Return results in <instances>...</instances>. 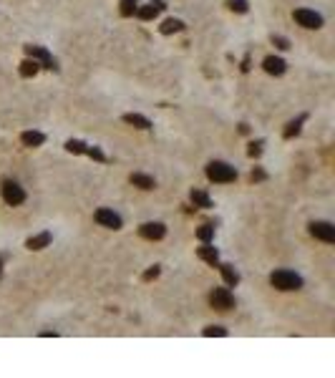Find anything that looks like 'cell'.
I'll use <instances>...</instances> for the list:
<instances>
[{
  "mask_svg": "<svg viewBox=\"0 0 335 378\" xmlns=\"http://www.w3.org/2000/svg\"><path fill=\"white\" fill-rule=\"evenodd\" d=\"M270 283L278 290H300L302 287V278L293 270H275L270 275Z\"/></svg>",
  "mask_w": 335,
  "mask_h": 378,
  "instance_id": "6da1fadb",
  "label": "cell"
},
{
  "mask_svg": "<svg viewBox=\"0 0 335 378\" xmlns=\"http://www.w3.org/2000/svg\"><path fill=\"white\" fill-rule=\"evenodd\" d=\"M207 177L217 184H229L237 179V169L229 167L227 162H212V164H207Z\"/></svg>",
  "mask_w": 335,
  "mask_h": 378,
  "instance_id": "7a4b0ae2",
  "label": "cell"
},
{
  "mask_svg": "<svg viewBox=\"0 0 335 378\" xmlns=\"http://www.w3.org/2000/svg\"><path fill=\"white\" fill-rule=\"evenodd\" d=\"M209 305L220 313H227V310L235 308V295H232L227 287H214L209 293Z\"/></svg>",
  "mask_w": 335,
  "mask_h": 378,
  "instance_id": "3957f363",
  "label": "cell"
},
{
  "mask_svg": "<svg viewBox=\"0 0 335 378\" xmlns=\"http://www.w3.org/2000/svg\"><path fill=\"white\" fill-rule=\"evenodd\" d=\"M293 16H295L298 25H302V28H310V31H317V28H323V16H320V13H315V10L298 8Z\"/></svg>",
  "mask_w": 335,
  "mask_h": 378,
  "instance_id": "277c9868",
  "label": "cell"
},
{
  "mask_svg": "<svg viewBox=\"0 0 335 378\" xmlns=\"http://www.w3.org/2000/svg\"><path fill=\"white\" fill-rule=\"evenodd\" d=\"M0 192H3V199L8 202L10 207H18V205H23V202H25V192H23V187H18L16 182H3Z\"/></svg>",
  "mask_w": 335,
  "mask_h": 378,
  "instance_id": "5b68a950",
  "label": "cell"
},
{
  "mask_svg": "<svg viewBox=\"0 0 335 378\" xmlns=\"http://www.w3.org/2000/svg\"><path fill=\"white\" fill-rule=\"evenodd\" d=\"M96 222L101 225V227H109V229H121V217L116 214L113 209H106V207H101V209H96Z\"/></svg>",
  "mask_w": 335,
  "mask_h": 378,
  "instance_id": "8992f818",
  "label": "cell"
},
{
  "mask_svg": "<svg viewBox=\"0 0 335 378\" xmlns=\"http://www.w3.org/2000/svg\"><path fill=\"white\" fill-rule=\"evenodd\" d=\"M25 53L33 58V61L40 63V68H56V61H53V56L46 51V48H40V46H25Z\"/></svg>",
  "mask_w": 335,
  "mask_h": 378,
  "instance_id": "52a82bcc",
  "label": "cell"
},
{
  "mask_svg": "<svg viewBox=\"0 0 335 378\" xmlns=\"http://www.w3.org/2000/svg\"><path fill=\"white\" fill-rule=\"evenodd\" d=\"M310 235L315 240H323V242H335V227L330 222H313L310 225Z\"/></svg>",
  "mask_w": 335,
  "mask_h": 378,
  "instance_id": "ba28073f",
  "label": "cell"
},
{
  "mask_svg": "<svg viewBox=\"0 0 335 378\" xmlns=\"http://www.w3.org/2000/svg\"><path fill=\"white\" fill-rule=\"evenodd\" d=\"M139 235L144 240H162L167 235V227L162 222H147V225H141L139 227Z\"/></svg>",
  "mask_w": 335,
  "mask_h": 378,
  "instance_id": "9c48e42d",
  "label": "cell"
},
{
  "mask_svg": "<svg viewBox=\"0 0 335 378\" xmlns=\"http://www.w3.org/2000/svg\"><path fill=\"white\" fill-rule=\"evenodd\" d=\"M164 8H167V3H164V0H151L149 5L136 8V13H134V16H139L141 20H151V18H156V16H159V13H162Z\"/></svg>",
  "mask_w": 335,
  "mask_h": 378,
  "instance_id": "30bf717a",
  "label": "cell"
},
{
  "mask_svg": "<svg viewBox=\"0 0 335 378\" xmlns=\"http://www.w3.org/2000/svg\"><path fill=\"white\" fill-rule=\"evenodd\" d=\"M197 257L205 260L207 265H220V252H217V247H212L209 242H202V247H197Z\"/></svg>",
  "mask_w": 335,
  "mask_h": 378,
  "instance_id": "8fae6325",
  "label": "cell"
},
{
  "mask_svg": "<svg viewBox=\"0 0 335 378\" xmlns=\"http://www.w3.org/2000/svg\"><path fill=\"white\" fill-rule=\"evenodd\" d=\"M262 68H265L270 76H282L285 68H287V63L282 61V58H278V56H267L265 61H262Z\"/></svg>",
  "mask_w": 335,
  "mask_h": 378,
  "instance_id": "7c38bea8",
  "label": "cell"
},
{
  "mask_svg": "<svg viewBox=\"0 0 335 378\" xmlns=\"http://www.w3.org/2000/svg\"><path fill=\"white\" fill-rule=\"evenodd\" d=\"M124 124L129 126H134V129H151V121L147 119V116H141V113H124Z\"/></svg>",
  "mask_w": 335,
  "mask_h": 378,
  "instance_id": "4fadbf2b",
  "label": "cell"
},
{
  "mask_svg": "<svg viewBox=\"0 0 335 378\" xmlns=\"http://www.w3.org/2000/svg\"><path fill=\"white\" fill-rule=\"evenodd\" d=\"M48 245H51V232L33 235V237H28V242H25L28 250H43V247H48Z\"/></svg>",
  "mask_w": 335,
  "mask_h": 378,
  "instance_id": "5bb4252c",
  "label": "cell"
},
{
  "mask_svg": "<svg viewBox=\"0 0 335 378\" xmlns=\"http://www.w3.org/2000/svg\"><path fill=\"white\" fill-rule=\"evenodd\" d=\"M129 179H131V184L139 187V189H154V187H156V182L149 177V174H141V171H134Z\"/></svg>",
  "mask_w": 335,
  "mask_h": 378,
  "instance_id": "9a60e30c",
  "label": "cell"
},
{
  "mask_svg": "<svg viewBox=\"0 0 335 378\" xmlns=\"http://www.w3.org/2000/svg\"><path fill=\"white\" fill-rule=\"evenodd\" d=\"M220 272H222V278H224V283H227V287H235L237 283H240V272L232 267V265H227V263H222L220 265Z\"/></svg>",
  "mask_w": 335,
  "mask_h": 378,
  "instance_id": "2e32d148",
  "label": "cell"
},
{
  "mask_svg": "<svg viewBox=\"0 0 335 378\" xmlns=\"http://www.w3.org/2000/svg\"><path fill=\"white\" fill-rule=\"evenodd\" d=\"M20 141L25 144V147L36 149V147H40V144L46 141V136H43L40 132H23V134H20Z\"/></svg>",
  "mask_w": 335,
  "mask_h": 378,
  "instance_id": "e0dca14e",
  "label": "cell"
},
{
  "mask_svg": "<svg viewBox=\"0 0 335 378\" xmlns=\"http://www.w3.org/2000/svg\"><path fill=\"white\" fill-rule=\"evenodd\" d=\"M159 31H162L164 36H171V33L184 31V23H182V20H177V18H167L162 25H159Z\"/></svg>",
  "mask_w": 335,
  "mask_h": 378,
  "instance_id": "ac0fdd59",
  "label": "cell"
},
{
  "mask_svg": "<svg viewBox=\"0 0 335 378\" xmlns=\"http://www.w3.org/2000/svg\"><path fill=\"white\" fill-rule=\"evenodd\" d=\"M192 202H194V207H202V209L214 207L212 199H209V194H207V192H199V189H194V192H192Z\"/></svg>",
  "mask_w": 335,
  "mask_h": 378,
  "instance_id": "d6986e66",
  "label": "cell"
},
{
  "mask_svg": "<svg viewBox=\"0 0 335 378\" xmlns=\"http://www.w3.org/2000/svg\"><path fill=\"white\" fill-rule=\"evenodd\" d=\"M38 68H40V63L33 61V58H28V61L20 63V76H23V78H31V76L38 74Z\"/></svg>",
  "mask_w": 335,
  "mask_h": 378,
  "instance_id": "ffe728a7",
  "label": "cell"
},
{
  "mask_svg": "<svg viewBox=\"0 0 335 378\" xmlns=\"http://www.w3.org/2000/svg\"><path fill=\"white\" fill-rule=\"evenodd\" d=\"M197 237H199L202 242H212V240H214V227H212V225H202V227L197 229Z\"/></svg>",
  "mask_w": 335,
  "mask_h": 378,
  "instance_id": "44dd1931",
  "label": "cell"
},
{
  "mask_svg": "<svg viewBox=\"0 0 335 378\" xmlns=\"http://www.w3.org/2000/svg\"><path fill=\"white\" fill-rule=\"evenodd\" d=\"M136 3H139V0H121V16L124 18H131V16H134V13H136Z\"/></svg>",
  "mask_w": 335,
  "mask_h": 378,
  "instance_id": "7402d4cb",
  "label": "cell"
},
{
  "mask_svg": "<svg viewBox=\"0 0 335 378\" xmlns=\"http://www.w3.org/2000/svg\"><path fill=\"white\" fill-rule=\"evenodd\" d=\"M86 147H89V144H83V141H78V139L66 141V149H68L71 154H86Z\"/></svg>",
  "mask_w": 335,
  "mask_h": 378,
  "instance_id": "603a6c76",
  "label": "cell"
},
{
  "mask_svg": "<svg viewBox=\"0 0 335 378\" xmlns=\"http://www.w3.org/2000/svg\"><path fill=\"white\" fill-rule=\"evenodd\" d=\"M305 121V116H300L298 121H290L287 124V129H285V139H293V136H298L300 134V124Z\"/></svg>",
  "mask_w": 335,
  "mask_h": 378,
  "instance_id": "cb8c5ba5",
  "label": "cell"
},
{
  "mask_svg": "<svg viewBox=\"0 0 335 378\" xmlns=\"http://www.w3.org/2000/svg\"><path fill=\"white\" fill-rule=\"evenodd\" d=\"M227 8L235 10V13H247L250 10V3H247V0H227Z\"/></svg>",
  "mask_w": 335,
  "mask_h": 378,
  "instance_id": "d4e9b609",
  "label": "cell"
},
{
  "mask_svg": "<svg viewBox=\"0 0 335 378\" xmlns=\"http://www.w3.org/2000/svg\"><path fill=\"white\" fill-rule=\"evenodd\" d=\"M202 333H205V336L207 338H212V336H227V328H222V325H209V328H205V330H202Z\"/></svg>",
  "mask_w": 335,
  "mask_h": 378,
  "instance_id": "484cf974",
  "label": "cell"
},
{
  "mask_svg": "<svg viewBox=\"0 0 335 378\" xmlns=\"http://www.w3.org/2000/svg\"><path fill=\"white\" fill-rule=\"evenodd\" d=\"M86 154H89L91 159H96V162H106V154L101 151L98 147H86Z\"/></svg>",
  "mask_w": 335,
  "mask_h": 378,
  "instance_id": "4316f807",
  "label": "cell"
},
{
  "mask_svg": "<svg viewBox=\"0 0 335 378\" xmlns=\"http://www.w3.org/2000/svg\"><path fill=\"white\" fill-rule=\"evenodd\" d=\"M272 43H275V46H278L280 51H287V48H290V40L282 38V36H272Z\"/></svg>",
  "mask_w": 335,
  "mask_h": 378,
  "instance_id": "83f0119b",
  "label": "cell"
},
{
  "mask_svg": "<svg viewBox=\"0 0 335 378\" xmlns=\"http://www.w3.org/2000/svg\"><path fill=\"white\" fill-rule=\"evenodd\" d=\"M159 272H162V270H159V265H154V267H149L147 272H144V280H154V278H159Z\"/></svg>",
  "mask_w": 335,
  "mask_h": 378,
  "instance_id": "f1b7e54d",
  "label": "cell"
},
{
  "mask_svg": "<svg viewBox=\"0 0 335 378\" xmlns=\"http://www.w3.org/2000/svg\"><path fill=\"white\" fill-rule=\"evenodd\" d=\"M247 154H250V156H260V154H262V141H257V144H250V149H247Z\"/></svg>",
  "mask_w": 335,
  "mask_h": 378,
  "instance_id": "f546056e",
  "label": "cell"
},
{
  "mask_svg": "<svg viewBox=\"0 0 335 378\" xmlns=\"http://www.w3.org/2000/svg\"><path fill=\"white\" fill-rule=\"evenodd\" d=\"M265 177H267V174H265V171H262V169H255L250 179H252V182H262V179H265Z\"/></svg>",
  "mask_w": 335,
  "mask_h": 378,
  "instance_id": "4dcf8cb0",
  "label": "cell"
},
{
  "mask_svg": "<svg viewBox=\"0 0 335 378\" xmlns=\"http://www.w3.org/2000/svg\"><path fill=\"white\" fill-rule=\"evenodd\" d=\"M0 278H3V265H0Z\"/></svg>",
  "mask_w": 335,
  "mask_h": 378,
  "instance_id": "1f68e13d",
  "label": "cell"
}]
</instances>
